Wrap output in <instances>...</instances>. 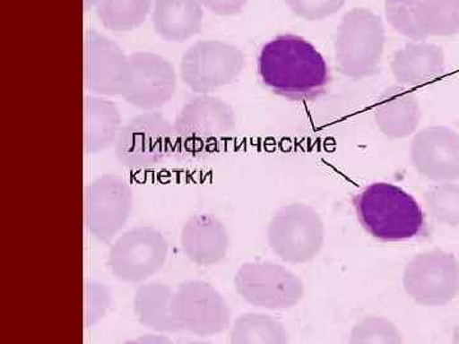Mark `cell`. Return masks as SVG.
Segmentation results:
<instances>
[{
	"label": "cell",
	"instance_id": "cell-1",
	"mask_svg": "<svg viewBox=\"0 0 459 344\" xmlns=\"http://www.w3.org/2000/svg\"><path fill=\"white\" fill-rule=\"evenodd\" d=\"M258 74L272 92L291 101H312L331 82L327 62L304 38L280 35L262 47Z\"/></svg>",
	"mask_w": 459,
	"mask_h": 344
},
{
	"label": "cell",
	"instance_id": "cell-2",
	"mask_svg": "<svg viewBox=\"0 0 459 344\" xmlns=\"http://www.w3.org/2000/svg\"><path fill=\"white\" fill-rule=\"evenodd\" d=\"M237 115L228 102L201 95L180 108L174 122V155L180 161H199L216 152L237 129Z\"/></svg>",
	"mask_w": 459,
	"mask_h": 344
},
{
	"label": "cell",
	"instance_id": "cell-3",
	"mask_svg": "<svg viewBox=\"0 0 459 344\" xmlns=\"http://www.w3.org/2000/svg\"><path fill=\"white\" fill-rule=\"evenodd\" d=\"M362 228L385 243L419 236L425 226L424 213L416 199L400 186L374 183L355 199Z\"/></svg>",
	"mask_w": 459,
	"mask_h": 344
},
{
	"label": "cell",
	"instance_id": "cell-4",
	"mask_svg": "<svg viewBox=\"0 0 459 344\" xmlns=\"http://www.w3.org/2000/svg\"><path fill=\"white\" fill-rule=\"evenodd\" d=\"M382 20L365 8L347 12L338 27L334 53L338 71L347 78L362 80L379 71L385 50Z\"/></svg>",
	"mask_w": 459,
	"mask_h": 344
},
{
	"label": "cell",
	"instance_id": "cell-5",
	"mask_svg": "<svg viewBox=\"0 0 459 344\" xmlns=\"http://www.w3.org/2000/svg\"><path fill=\"white\" fill-rule=\"evenodd\" d=\"M115 157L128 170H150L174 153V124L157 111L135 115L115 142Z\"/></svg>",
	"mask_w": 459,
	"mask_h": 344
},
{
	"label": "cell",
	"instance_id": "cell-6",
	"mask_svg": "<svg viewBox=\"0 0 459 344\" xmlns=\"http://www.w3.org/2000/svg\"><path fill=\"white\" fill-rule=\"evenodd\" d=\"M268 241L282 261L292 264L312 262L325 244V223L309 205H285L272 217Z\"/></svg>",
	"mask_w": 459,
	"mask_h": 344
},
{
	"label": "cell",
	"instance_id": "cell-7",
	"mask_svg": "<svg viewBox=\"0 0 459 344\" xmlns=\"http://www.w3.org/2000/svg\"><path fill=\"white\" fill-rule=\"evenodd\" d=\"M169 244L159 229L141 226L124 232L115 240L108 256V267L115 279L141 283L164 268Z\"/></svg>",
	"mask_w": 459,
	"mask_h": 344
},
{
	"label": "cell",
	"instance_id": "cell-8",
	"mask_svg": "<svg viewBox=\"0 0 459 344\" xmlns=\"http://www.w3.org/2000/svg\"><path fill=\"white\" fill-rule=\"evenodd\" d=\"M244 68V54L225 41L193 44L181 57L180 77L193 92L205 93L234 82Z\"/></svg>",
	"mask_w": 459,
	"mask_h": 344
},
{
	"label": "cell",
	"instance_id": "cell-9",
	"mask_svg": "<svg viewBox=\"0 0 459 344\" xmlns=\"http://www.w3.org/2000/svg\"><path fill=\"white\" fill-rule=\"evenodd\" d=\"M171 310L179 331L199 337L222 333L231 322L228 301L204 280L180 283L172 296Z\"/></svg>",
	"mask_w": 459,
	"mask_h": 344
},
{
	"label": "cell",
	"instance_id": "cell-10",
	"mask_svg": "<svg viewBox=\"0 0 459 344\" xmlns=\"http://www.w3.org/2000/svg\"><path fill=\"white\" fill-rule=\"evenodd\" d=\"M132 207L128 181L117 175H102L84 189V226L96 240L108 243L126 225Z\"/></svg>",
	"mask_w": 459,
	"mask_h": 344
},
{
	"label": "cell",
	"instance_id": "cell-11",
	"mask_svg": "<svg viewBox=\"0 0 459 344\" xmlns=\"http://www.w3.org/2000/svg\"><path fill=\"white\" fill-rule=\"evenodd\" d=\"M235 288L247 304L268 310L290 309L304 296L301 280L273 262L241 265L235 276Z\"/></svg>",
	"mask_w": 459,
	"mask_h": 344
},
{
	"label": "cell",
	"instance_id": "cell-12",
	"mask_svg": "<svg viewBox=\"0 0 459 344\" xmlns=\"http://www.w3.org/2000/svg\"><path fill=\"white\" fill-rule=\"evenodd\" d=\"M406 294L424 306H444L459 294V262L442 249L411 259L403 271Z\"/></svg>",
	"mask_w": 459,
	"mask_h": 344
},
{
	"label": "cell",
	"instance_id": "cell-13",
	"mask_svg": "<svg viewBox=\"0 0 459 344\" xmlns=\"http://www.w3.org/2000/svg\"><path fill=\"white\" fill-rule=\"evenodd\" d=\"M128 57V78L120 96L132 107L144 111L165 107L178 89L174 66L166 57L147 51L133 53Z\"/></svg>",
	"mask_w": 459,
	"mask_h": 344
},
{
	"label": "cell",
	"instance_id": "cell-14",
	"mask_svg": "<svg viewBox=\"0 0 459 344\" xmlns=\"http://www.w3.org/2000/svg\"><path fill=\"white\" fill-rule=\"evenodd\" d=\"M84 87L102 98L122 95L128 78L129 57L96 30L84 35Z\"/></svg>",
	"mask_w": 459,
	"mask_h": 344
},
{
	"label": "cell",
	"instance_id": "cell-15",
	"mask_svg": "<svg viewBox=\"0 0 459 344\" xmlns=\"http://www.w3.org/2000/svg\"><path fill=\"white\" fill-rule=\"evenodd\" d=\"M411 161L421 176L437 183L459 179V134L446 126L419 132L411 144Z\"/></svg>",
	"mask_w": 459,
	"mask_h": 344
},
{
	"label": "cell",
	"instance_id": "cell-16",
	"mask_svg": "<svg viewBox=\"0 0 459 344\" xmlns=\"http://www.w3.org/2000/svg\"><path fill=\"white\" fill-rule=\"evenodd\" d=\"M180 245L184 254L198 265H214L228 255L230 235L220 219L211 214H197L181 229Z\"/></svg>",
	"mask_w": 459,
	"mask_h": 344
},
{
	"label": "cell",
	"instance_id": "cell-17",
	"mask_svg": "<svg viewBox=\"0 0 459 344\" xmlns=\"http://www.w3.org/2000/svg\"><path fill=\"white\" fill-rule=\"evenodd\" d=\"M420 120L419 99L404 87H389L377 101V125L386 137L394 140L409 137L418 129Z\"/></svg>",
	"mask_w": 459,
	"mask_h": 344
},
{
	"label": "cell",
	"instance_id": "cell-18",
	"mask_svg": "<svg viewBox=\"0 0 459 344\" xmlns=\"http://www.w3.org/2000/svg\"><path fill=\"white\" fill-rule=\"evenodd\" d=\"M153 30L165 41L183 42L201 32L204 5L199 0H155Z\"/></svg>",
	"mask_w": 459,
	"mask_h": 344
},
{
	"label": "cell",
	"instance_id": "cell-19",
	"mask_svg": "<svg viewBox=\"0 0 459 344\" xmlns=\"http://www.w3.org/2000/svg\"><path fill=\"white\" fill-rule=\"evenodd\" d=\"M446 59L439 47L428 42H410L392 60L395 81L403 86H421L444 72Z\"/></svg>",
	"mask_w": 459,
	"mask_h": 344
},
{
	"label": "cell",
	"instance_id": "cell-20",
	"mask_svg": "<svg viewBox=\"0 0 459 344\" xmlns=\"http://www.w3.org/2000/svg\"><path fill=\"white\" fill-rule=\"evenodd\" d=\"M122 115L114 102L86 96L83 99V148L86 153H99L113 146L122 131Z\"/></svg>",
	"mask_w": 459,
	"mask_h": 344
},
{
	"label": "cell",
	"instance_id": "cell-21",
	"mask_svg": "<svg viewBox=\"0 0 459 344\" xmlns=\"http://www.w3.org/2000/svg\"><path fill=\"white\" fill-rule=\"evenodd\" d=\"M172 296L174 291L166 283L151 282L138 287L133 307L141 324L162 333L179 331L172 316Z\"/></svg>",
	"mask_w": 459,
	"mask_h": 344
},
{
	"label": "cell",
	"instance_id": "cell-22",
	"mask_svg": "<svg viewBox=\"0 0 459 344\" xmlns=\"http://www.w3.org/2000/svg\"><path fill=\"white\" fill-rule=\"evenodd\" d=\"M152 0H98L96 14L105 29L128 32L138 29L152 11Z\"/></svg>",
	"mask_w": 459,
	"mask_h": 344
},
{
	"label": "cell",
	"instance_id": "cell-23",
	"mask_svg": "<svg viewBox=\"0 0 459 344\" xmlns=\"http://www.w3.org/2000/svg\"><path fill=\"white\" fill-rule=\"evenodd\" d=\"M230 340L234 344H285L290 337L279 320L250 313L235 320Z\"/></svg>",
	"mask_w": 459,
	"mask_h": 344
},
{
	"label": "cell",
	"instance_id": "cell-24",
	"mask_svg": "<svg viewBox=\"0 0 459 344\" xmlns=\"http://www.w3.org/2000/svg\"><path fill=\"white\" fill-rule=\"evenodd\" d=\"M416 23L422 38L459 33V0H419Z\"/></svg>",
	"mask_w": 459,
	"mask_h": 344
},
{
	"label": "cell",
	"instance_id": "cell-25",
	"mask_svg": "<svg viewBox=\"0 0 459 344\" xmlns=\"http://www.w3.org/2000/svg\"><path fill=\"white\" fill-rule=\"evenodd\" d=\"M431 217L443 225L459 226V184L453 181L435 185L425 195Z\"/></svg>",
	"mask_w": 459,
	"mask_h": 344
},
{
	"label": "cell",
	"instance_id": "cell-26",
	"mask_svg": "<svg viewBox=\"0 0 459 344\" xmlns=\"http://www.w3.org/2000/svg\"><path fill=\"white\" fill-rule=\"evenodd\" d=\"M351 343H402V334L391 320L382 316H367L352 328Z\"/></svg>",
	"mask_w": 459,
	"mask_h": 344
},
{
	"label": "cell",
	"instance_id": "cell-27",
	"mask_svg": "<svg viewBox=\"0 0 459 344\" xmlns=\"http://www.w3.org/2000/svg\"><path fill=\"white\" fill-rule=\"evenodd\" d=\"M419 0H385V17L395 31L411 40L424 41L416 23Z\"/></svg>",
	"mask_w": 459,
	"mask_h": 344
},
{
	"label": "cell",
	"instance_id": "cell-28",
	"mask_svg": "<svg viewBox=\"0 0 459 344\" xmlns=\"http://www.w3.org/2000/svg\"><path fill=\"white\" fill-rule=\"evenodd\" d=\"M111 306V294L107 286L96 280H84L83 324L90 328L107 315Z\"/></svg>",
	"mask_w": 459,
	"mask_h": 344
},
{
	"label": "cell",
	"instance_id": "cell-29",
	"mask_svg": "<svg viewBox=\"0 0 459 344\" xmlns=\"http://www.w3.org/2000/svg\"><path fill=\"white\" fill-rule=\"evenodd\" d=\"M296 16L305 21L325 20L343 7L344 0H285Z\"/></svg>",
	"mask_w": 459,
	"mask_h": 344
},
{
	"label": "cell",
	"instance_id": "cell-30",
	"mask_svg": "<svg viewBox=\"0 0 459 344\" xmlns=\"http://www.w3.org/2000/svg\"><path fill=\"white\" fill-rule=\"evenodd\" d=\"M208 11L219 16H235L246 7L247 0H199Z\"/></svg>",
	"mask_w": 459,
	"mask_h": 344
},
{
	"label": "cell",
	"instance_id": "cell-31",
	"mask_svg": "<svg viewBox=\"0 0 459 344\" xmlns=\"http://www.w3.org/2000/svg\"><path fill=\"white\" fill-rule=\"evenodd\" d=\"M453 340H455V343H459V324L455 328V334H453Z\"/></svg>",
	"mask_w": 459,
	"mask_h": 344
}]
</instances>
